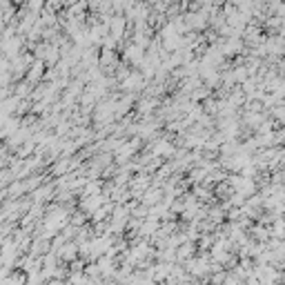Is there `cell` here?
I'll list each match as a JSON object with an SVG mask.
<instances>
[{
  "label": "cell",
  "mask_w": 285,
  "mask_h": 285,
  "mask_svg": "<svg viewBox=\"0 0 285 285\" xmlns=\"http://www.w3.org/2000/svg\"><path fill=\"white\" fill-rule=\"evenodd\" d=\"M56 256H58V261L60 263H65V265H69L71 261H76L78 259V245L74 241H67L63 248L58 250V252H54Z\"/></svg>",
  "instance_id": "6da1fadb"
},
{
  "label": "cell",
  "mask_w": 285,
  "mask_h": 285,
  "mask_svg": "<svg viewBox=\"0 0 285 285\" xmlns=\"http://www.w3.org/2000/svg\"><path fill=\"white\" fill-rule=\"evenodd\" d=\"M174 252H176V263H178V265H183L185 261L194 259L198 250H196V243H187V241H185L183 245H178V248L174 250Z\"/></svg>",
  "instance_id": "7a4b0ae2"
},
{
  "label": "cell",
  "mask_w": 285,
  "mask_h": 285,
  "mask_svg": "<svg viewBox=\"0 0 285 285\" xmlns=\"http://www.w3.org/2000/svg\"><path fill=\"white\" fill-rule=\"evenodd\" d=\"M160 198H163V192H160L158 187H152V185H149L147 189H145L143 198H141V205H145V208L149 210V208H154V205H158Z\"/></svg>",
  "instance_id": "3957f363"
},
{
  "label": "cell",
  "mask_w": 285,
  "mask_h": 285,
  "mask_svg": "<svg viewBox=\"0 0 285 285\" xmlns=\"http://www.w3.org/2000/svg\"><path fill=\"white\" fill-rule=\"evenodd\" d=\"M225 276H227V270H221V272H216V274L210 276V283L212 285H223L225 283Z\"/></svg>",
  "instance_id": "277c9868"
}]
</instances>
